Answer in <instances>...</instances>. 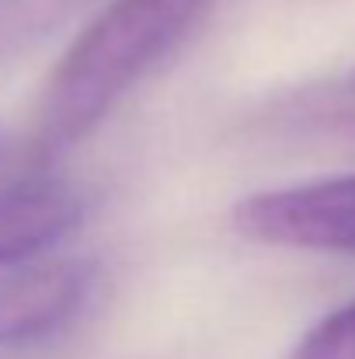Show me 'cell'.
Returning a JSON list of instances; mask_svg holds the SVG:
<instances>
[{
    "label": "cell",
    "instance_id": "cell-1",
    "mask_svg": "<svg viewBox=\"0 0 355 359\" xmlns=\"http://www.w3.org/2000/svg\"><path fill=\"white\" fill-rule=\"evenodd\" d=\"M216 11V0H109L53 67L25 161L60 164L171 60Z\"/></svg>",
    "mask_w": 355,
    "mask_h": 359
},
{
    "label": "cell",
    "instance_id": "cell-2",
    "mask_svg": "<svg viewBox=\"0 0 355 359\" xmlns=\"http://www.w3.org/2000/svg\"><path fill=\"white\" fill-rule=\"evenodd\" d=\"M102 293L95 258H35L0 276V349H39L70 335Z\"/></svg>",
    "mask_w": 355,
    "mask_h": 359
},
{
    "label": "cell",
    "instance_id": "cell-3",
    "mask_svg": "<svg viewBox=\"0 0 355 359\" xmlns=\"http://www.w3.org/2000/svg\"><path fill=\"white\" fill-rule=\"evenodd\" d=\"M234 231L268 248L355 258V175L254 192L237 203Z\"/></svg>",
    "mask_w": 355,
    "mask_h": 359
},
{
    "label": "cell",
    "instance_id": "cell-4",
    "mask_svg": "<svg viewBox=\"0 0 355 359\" xmlns=\"http://www.w3.org/2000/svg\"><path fill=\"white\" fill-rule=\"evenodd\" d=\"M91 210L88 189L60 164L18 161L0 175V265L14 269L46 258L74 234Z\"/></svg>",
    "mask_w": 355,
    "mask_h": 359
},
{
    "label": "cell",
    "instance_id": "cell-5",
    "mask_svg": "<svg viewBox=\"0 0 355 359\" xmlns=\"http://www.w3.org/2000/svg\"><path fill=\"white\" fill-rule=\"evenodd\" d=\"M88 0H0V67L67 25Z\"/></svg>",
    "mask_w": 355,
    "mask_h": 359
},
{
    "label": "cell",
    "instance_id": "cell-6",
    "mask_svg": "<svg viewBox=\"0 0 355 359\" xmlns=\"http://www.w3.org/2000/svg\"><path fill=\"white\" fill-rule=\"evenodd\" d=\"M286 359H355V300L317 321Z\"/></svg>",
    "mask_w": 355,
    "mask_h": 359
},
{
    "label": "cell",
    "instance_id": "cell-7",
    "mask_svg": "<svg viewBox=\"0 0 355 359\" xmlns=\"http://www.w3.org/2000/svg\"><path fill=\"white\" fill-rule=\"evenodd\" d=\"M352 91H355V74H352Z\"/></svg>",
    "mask_w": 355,
    "mask_h": 359
}]
</instances>
